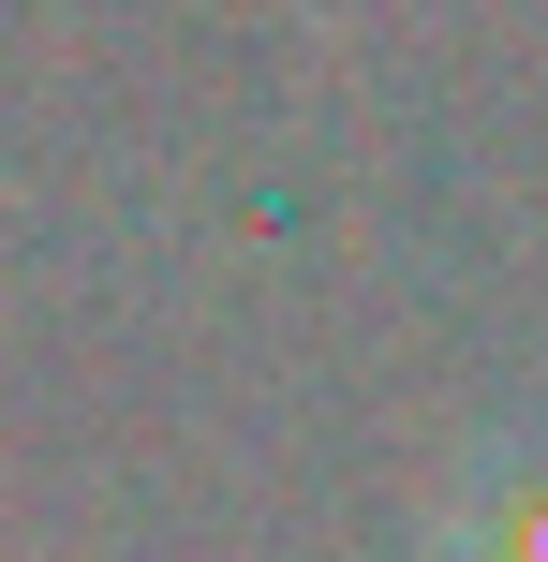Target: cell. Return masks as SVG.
<instances>
[{
	"mask_svg": "<svg viewBox=\"0 0 548 562\" xmlns=\"http://www.w3.org/2000/svg\"><path fill=\"white\" fill-rule=\"evenodd\" d=\"M430 548L445 562H548V429H504V445L445 488Z\"/></svg>",
	"mask_w": 548,
	"mask_h": 562,
	"instance_id": "cell-1",
	"label": "cell"
}]
</instances>
